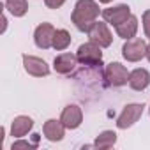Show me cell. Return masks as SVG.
Wrapping results in <instances>:
<instances>
[{
	"label": "cell",
	"mask_w": 150,
	"mask_h": 150,
	"mask_svg": "<svg viewBox=\"0 0 150 150\" xmlns=\"http://www.w3.org/2000/svg\"><path fill=\"white\" fill-rule=\"evenodd\" d=\"M53 35H55V27L51 23H41L34 32V42L41 50L53 48Z\"/></svg>",
	"instance_id": "cell-8"
},
{
	"label": "cell",
	"mask_w": 150,
	"mask_h": 150,
	"mask_svg": "<svg viewBox=\"0 0 150 150\" xmlns=\"http://www.w3.org/2000/svg\"><path fill=\"white\" fill-rule=\"evenodd\" d=\"M71 44V34L65 30V28H58L55 30V35H53V48L57 51H64L67 50Z\"/></svg>",
	"instance_id": "cell-18"
},
{
	"label": "cell",
	"mask_w": 150,
	"mask_h": 150,
	"mask_svg": "<svg viewBox=\"0 0 150 150\" xmlns=\"http://www.w3.org/2000/svg\"><path fill=\"white\" fill-rule=\"evenodd\" d=\"M76 57H78V62L83 64V65H90V67H96V65H101L103 64V51H101V46H97L96 42L88 41L85 44H81L76 51Z\"/></svg>",
	"instance_id": "cell-2"
},
{
	"label": "cell",
	"mask_w": 150,
	"mask_h": 150,
	"mask_svg": "<svg viewBox=\"0 0 150 150\" xmlns=\"http://www.w3.org/2000/svg\"><path fill=\"white\" fill-rule=\"evenodd\" d=\"M87 34H88V39H90L92 42H96L97 46H101V48L111 46L113 35H111V32H110V28H108V23L96 21V23L90 27V30H88Z\"/></svg>",
	"instance_id": "cell-6"
},
{
	"label": "cell",
	"mask_w": 150,
	"mask_h": 150,
	"mask_svg": "<svg viewBox=\"0 0 150 150\" xmlns=\"http://www.w3.org/2000/svg\"><path fill=\"white\" fill-rule=\"evenodd\" d=\"M148 113H150V108H148Z\"/></svg>",
	"instance_id": "cell-24"
},
{
	"label": "cell",
	"mask_w": 150,
	"mask_h": 150,
	"mask_svg": "<svg viewBox=\"0 0 150 150\" xmlns=\"http://www.w3.org/2000/svg\"><path fill=\"white\" fill-rule=\"evenodd\" d=\"M23 67L30 76H35V78H42L50 74L48 64L42 58L34 57V55H23Z\"/></svg>",
	"instance_id": "cell-7"
},
{
	"label": "cell",
	"mask_w": 150,
	"mask_h": 150,
	"mask_svg": "<svg viewBox=\"0 0 150 150\" xmlns=\"http://www.w3.org/2000/svg\"><path fill=\"white\" fill-rule=\"evenodd\" d=\"M44 4L48 9H58L65 4V0H44Z\"/></svg>",
	"instance_id": "cell-21"
},
{
	"label": "cell",
	"mask_w": 150,
	"mask_h": 150,
	"mask_svg": "<svg viewBox=\"0 0 150 150\" xmlns=\"http://www.w3.org/2000/svg\"><path fill=\"white\" fill-rule=\"evenodd\" d=\"M32 127H34V120H32L30 117L20 115V117H16V118L13 120V124H11V136L20 139V138L27 136L28 131H32Z\"/></svg>",
	"instance_id": "cell-14"
},
{
	"label": "cell",
	"mask_w": 150,
	"mask_h": 150,
	"mask_svg": "<svg viewBox=\"0 0 150 150\" xmlns=\"http://www.w3.org/2000/svg\"><path fill=\"white\" fill-rule=\"evenodd\" d=\"M115 32H117L118 37H122L125 41L127 39H132L136 35V32H138V18L134 14H131L125 21H122L120 25L115 27Z\"/></svg>",
	"instance_id": "cell-15"
},
{
	"label": "cell",
	"mask_w": 150,
	"mask_h": 150,
	"mask_svg": "<svg viewBox=\"0 0 150 150\" xmlns=\"http://www.w3.org/2000/svg\"><path fill=\"white\" fill-rule=\"evenodd\" d=\"M99 14H101V9L96 0H78L71 14V20L80 32H88L90 27L97 21Z\"/></svg>",
	"instance_id": "cell-1"
},
{
	"label": "cell",
	"mask_w": 150,
	"mask_h": 150,
	"mask_svg": "<svg viewBox=\"0 0 150 150\" xmlns=\"http://www.w3.org/2000/svg\"><path fill=\"white\" fill-rule=\"evenodd\" d=\"M35 146V143H28V141H23V139H20V141H14L13 143V150H16V148H34Z\"/></svg>",
	"instance_id": "cell-20"
},
{
	"label": "cell",
	"mask_w": 150,
	"mask_h": 150,
	"mask_svg": "<svg viewBox=\"0 0 150 150\" xmlns=\"http://www.w3.org/2000/svg\"><path fill=\"white\" fill-rule=\"evenodd\" d=\"M148 85H150V72H148L146 69L138 67V69H134V71L129 72V87H131L132 90L141 92V90H145Z\"/></svg>",
	"instance_id": "cell-13"
},
{
	"label": "cell",
	"mask_w": 150,
	"mask_h": 150,
	"mask_svg": "<svg viewBox=\"0 0 150 150\" xmlns=\"http://www.w3.org/2000/svg\"><path fill=\"white\" fill-rule=\"evenodd\" d=\"M65 129L67 127L62 124V120H55V118L46 120L44 125H42V132H44L48 141H62L64 134H65Z\"/></svg>",
	"instance_id": "cell-11"
},
{
	"label": "cell",
	"mask_w": 150,
	"mask_h": 150,
	"mask_svg": "<svg viewBox=\"0 0 150 150\" xmlns=\"http://www.w3.org/2000/svg\"><path fill=\"white\" fill-rule=\"evenodd\" d=\"M115 143H117V132L115 131H103L96 138L94 146L96 148H101V150H106V148H111Z\"/></svg>",
	"instance_id": "cell-17"
},
{
	"label": "cell",
	"mask_w": 150,
	"mask_h": 150,
	"mask_svg": "<svg viewBox=\"0 0 150 150\" xmlns=\"http://www.w3.org/2000/svg\"><path fill=\"white\" fill-rule=\"evenodd\" d=\"M104 78L111 87H124L129 83V71L118 62H111L104 69Z\"/></svg>",
	"instance_id": "cell-3"
},
{
	"label": "cell",
	"mask_w": 150,
	"mask_h": 150,
	"mask_svg": "<svg viewBox=\"0 0 150 150\" xmlns=\"http://www.w3.org/2000/svg\"><path fill=\"white\" fill-rule=\"evenodd\" d=\"M101 14H103V20H104L106 23L117 27V25H120L122 21H125V20L131 16V7L125 6V4H120V6H115V7H108V9H104Z\"/></svg>",
	"instance_id": "cell-9"
},
{
	"label": "cell",
	"mask_w": 150,
	"mask_h": 150,
	"mask_svg": "<svg viewBox=\"0 0 150 150\" xmlns=\"http://www.w3.org/2000/svg\"><path fill=\"white\" fill-rule=\"evenodd\" d=\"M4 7H6L14 18H21V16H25L27 11H28V2H27V0H6Z\"/></svg>",
	"instance_id": "cell-16"
},
{
	"label": "cell",
	"mask_w": 150,
	"mask_h": 150,
	"mask_svg": "<svg viewBox=\"0 0 150 150\" xmlns=\"http://www.w3.org/2000/svg\"><path fill=\"white\" fill-rule=\"evenodd\" d=\"M141 21H143V32H145V35L150 39V9L143 13V18H141Z\"/></svg>",
	"instance_id": "cell-19"
},
{
	"label": "cell",
	"mask_w": 150,
	"mask_h": 150,
	"mask_svg": "<svg viewBox=\"0 0 150 150\" xmlns=\"http://www.w3.org/2000/svg\"><path fill=\"white\" fill-rule=\"evenodd\" d=\"M76 62H78L76 55H72V53H60L53 60V69L58 74H69L74 67H76Z\"/></svg>",
	"instance_id": "cell-12"
},
{
	"label": "cell",
	"mask_w": 150,
	"mask_h": 150,
	"mask_svg": "<svg viewBox=\"0 0 150 150\" xmlns=\"http://www.w3.org/2000/svg\"><path fill=\"white\" fill-rule=\"evenodd\" d=\"M143 110H145L143 104H138V103L127 104V106L122 110V113L118 115V118H117V127H118V129H127V127L134 125V124L141 118Z\"/></svg>",
	"instance_id": "cell-5"
},
{
	"label": "cell",
	"mask_w": 150,
	"mask_h": 150,
	"mask_svg": "<svg viewBox=\"0 0 150 150\" xmlns=\"http://www.w3.org/2000/svg\"><path fill=\"white\" fill-rule=\"evenodd\" d=\"M99 2H101V4H110L111 0H99Z\"/></svg>",
	"instance_id": "cell-23"
},
{
	"label": "cell",
	"mask_w": 150,
	"mask_h": 150,
	"mask_svg": "<svg viewBox=\"0 0 150 150\" xmlns=\"http://www.w3.org/2000/svg\"><path fill=\"white\" fill-rule=\"evenodd\" d=\"M60 120L67 129H78L81 125V122H83V111L76 104H69V106H65L62 110Z\"/></svg>",
	"instance_id": "cell-10"
},
{
	"label": "cell",
	"mask_w": 150,
	"mask_h": 150,
	"mask_svg": "<svg viewBox=\"0 0 150 150\" xmlns=\"http://www.w3.org/2000/svg\"><path fill=\"white\" fill-rule=\"evenodd\" d=\"M146 58H148V62H150V42H148V46H146Z\"/></svg>",
	"instance_id": "cell-22"
},
{
	"label": "cell",
	"mask_w": 150,
	"mask_h": 150,
	"mask_svg": "<svg viewBox=\"0 0 150 150\" xmlns=\"http://www.w3.org/2000/svg\"><path fill=\"white\" fill-rule=\"evenodd\" d=\"M146 42L143 39H127L125 44L122 46V57L127 60V62H139L141 58L146 57Z\"/></svg>",
	"instance_id": "cell-4"
}]
</instances>
